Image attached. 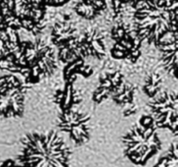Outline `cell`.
<instances>
[{"label":"cell","instance_id":"obj_1","mask_svg":"<svg viewBox=\"0 0 178 167\" xmlns=\"http://www.w3.org/2000/svg\"><path fill=\"white\" fill-rule=\"evenodd\" d=\"M0 69L19 75L27 86L50 78L58 69L57 55L46 41L22 40L20 47L6 59Z\"/></svg>","mask_w":178,"mask_h":167},{"label":"cell","instance_id":"obj_2","mask_svg":"<svg viewBox=\"0 0 178 167\" xmlns=\"http://www.w3.org/2000/svg\"><path fill=\"white\" fill-rule=\"evenodd\" d=\"M15 162V167H72L71 149L55 131L27 134Z\"/></svg>","mask_w":178,"mask_h":167},{"label":"cell","instance_id":"obj_3","mask_svg":"<svg viewBox=\"0 0 178 167\" xmlns=\"http://www.w3.org/2000/svg\"><path fill=\"white\" fill-rule=\"evenodd\" d=\"M121 142L125 157L137 166H145L162 147L158 129L149 114L142 115L138 123L123 135Z\"/></svg>","mask_w":178,"mask_h":167},{"label":"cell","instance_id":"obj_4","mask_svg":"<svg viewBox=\"0 0 178 167\" xmlns=\"http://www.w3.org/2000/svg\"><path fill=\"white\" fill-rule=\"evenodd\" d=\"M136 86L125 80L120 71H107L99 78L98 86L92 93L94 103L101 104L107 99H112L116 105L123 109L124 117H129L137 112L135 103Z\"/></svg>","mask_w":178,"mask_h":167},{"label":"cell","instance_id":"obj_5","mask_svg":"<svg viewBox=\"0 0 178 167\" xmlns=\"http://www.w3.org/2000/svg\"><path fill=\"white\" fill-rule=\"evenodd\" d=\"M30 88L16 75L0 76V120L18 119L24 115Z\"/></svg>","mask_w":178,"mask_h":167},{"label":"cell","instance_id":"obj_6","mask_svg":"<svg viewBox=\"0 0 178 167\" xmlns=\"http://www.w3.org/2000/svg\"><path fill=\"white\" fill-rule=\"evenodd\" d=\"M149 115L157 129H165L177 137L178 134V97L176 92L162 90L148 103Z\"/></svg>","mask_w":178,"mask_h":167},{"label":"cell","instance_id":"obj_7","mask_svg":"<svg viewBox=\"0 0 178 167\" xmlns=\"http://www.w3.org/2000/svg\"><path fill=\"white\" fill-rule=\"evenodd\" d=\"M111 37L114 45L111 49V55L117 60H128L136 63L141 56L142 41L137 37L134 28L125 24H120L113 28Z\"/></svg>","mask_w":178,"mask_h":167},{"label":"cell","instance_id":"obj_8","mask_svg":"<svg viewBox=\"0 0 178 167\" xmlns=\"http://www.w3.org/2000/svg\"><path fill=\"white\" fill-rule=\"evenodd\" d=\"M57 126L76 145H83L90 139V115L78 108L59 111Z\"/></svg>","mask_w":178,"mask_h":167},{"label":"cell","instance_id":"obj_9","mask_svg":"<svg viewBox=\"0 0 178 167\" xmlns=\"http://www.w3.org/2000/svg\"><path fill=\"white\" fill-rule=\"evenodd\" d=\"M160 51V63L167 74L176 80L177 71V33H171L162 39L157 46Z\"/></svg>","mask_w":178,"mask_h":167},{"label":"cell","instance_id":"obj_10","mask_svg":"<svg viewBox=\"0 0 178 167\" xmlns=\"http://www.w3.org/2000/svg\"><path fill=\"white\" fill-rule=\"evenodd\" d=\"M53 102L59 107V111L78 108L82 102V97L75 85L65 84L62 89H56L53 95Z\"/></svg>","mask_w":178,"mask_h":167},{"label":"cell","instance_id":"obj_11","mask_svg":"<svg viewBox=\"0 0 178 167\" xmlns=\"http://www.w3.org/2000/svg\"><path fill=\"white\" fill-rule=\"evenodd\" d=\"M93 74V69L85 63L81 57H78L68 62L63 68V80L65 84L75 85L78 77L89 78Z\"/></svg>","mask_w":178,"mask_h":167},{"label":"cell","instance_id":"obj_12","mask_svg":"<svg viewBox=\"0 0 178 167\" xmlns=\"http://www.w3.org/2000/svg\"><path fill=\"white\" fill-rule=\"evenodd\" d=\"M162 83L163 80L162 75L160 73L153 72L150 75H148L144 80V83H143L142 86L143 92L150 99H152L162 92Z\"/></svg>","mask_w":178,"mask_h":167},{"label":"cell","instance_id":"obj_13","mask_svg":"<svg viewBox=\"0 0 178 167\" xmlns=\"http://www.w3.org/2000/svg\"><path fill=\"white\" fill-rule=\"evenodd\" d=\"M178 166V148L177 142H172L165 154L162 155L152 167H177Z\"/></svg>","mask_w":178,"mask_h":167},{"label":"cell","instance_id":"obj_14","mask_svg":"<svg viewBox=\"0 0 178 167\" xmlns=\"http://www.w3.org/2000/svg\"><path fill=\"white\" fill-rule=\"evenodd\" d=\"M16 162L13 159H6L0 162V167H15Z\"/></svg>","mask_w":178,"mask_h":167}]
</instances>
